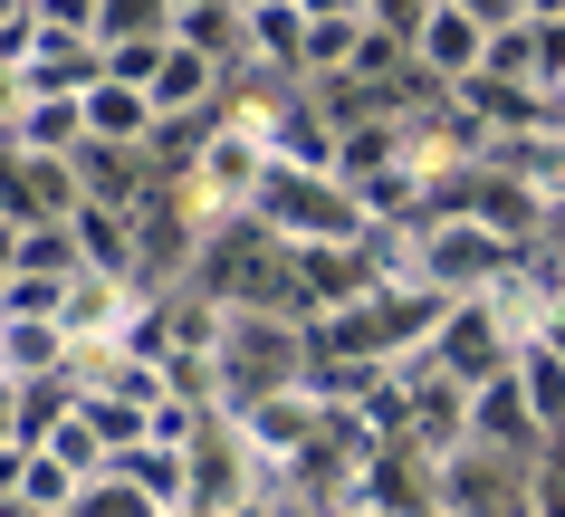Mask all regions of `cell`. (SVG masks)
I'll use <instances>...</instances> for the list:
<instances>
[{
	"mask_svg": "<svg viewBox=\"0 0 565 517\" xmlns=\"http://www.w3.org/2000/svg\"><path fill=\"white\" fill-rule=\"evenodd\" d=\"M518 374H527V412H536L546 431H565V355H556V345H536Z\"/></svg>",
	"mask_w": 565,
	"mask_h": 517,
	"instance_id": "1",
	"label": "cell"
}]
</instances>
